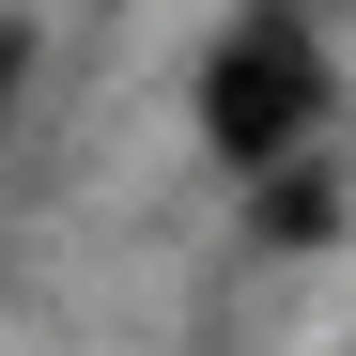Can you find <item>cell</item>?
Listing matches in <instances>:
<instances>
[{
  "mask_svg": "<svg viewBox=\"0 0 356 356\" xmlns=\"http://www.w3.org/2000/svg\"><path fill=\"white\" fill-rule=\"evenodd\" d=\"M310 124H325V47H310V16H279V0L232 16L217 63H202V140H217V170H294Z\"/></svg>",
  "mask_w": 356,
  "mask_h": 356,
  "instance_id": "obj_1",
  "label": "cell"
}]
</instances>
